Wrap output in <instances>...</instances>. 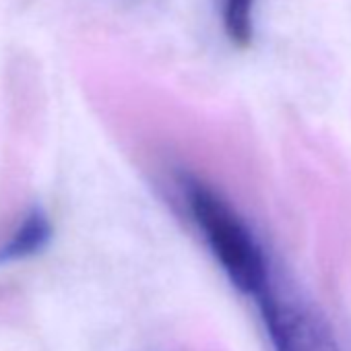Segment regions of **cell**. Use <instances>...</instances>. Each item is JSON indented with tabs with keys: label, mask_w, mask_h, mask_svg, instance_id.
Instances as JSON below:
<instances>
[{
	"label": "cell",
	"mask_w": 351,
	"mask_h": 351,
	"mask_svg": "<svg viewBox=\"0 0 351 351\" xmlns=\"http://www.w3.org/2000/svg\"><path fill=\"white\" fill-rule=\"evenodd\" d=\"M178 189L195 228L232 287L246 298H261L275 281L267 250L250 223L195 173H180Z\"/></svg>",
	"instance_id": "obj_1"
},
{
	"label": "cell",
	"mask_w": 351,
	"mask_h": 351,
	"mask_svg": "<svg viewBox=\"0 0 351 351\" xmlns=\"http://www.w3.org/2000/svg\"><path fill=\"white\" fill-rule=\"evenodd\" d=\"M254 302L273 351H341L324 316L295 293L273 283Z\"/></svg>",
	"instance_id": "obj_2"
},
{
	"label": "cell",
	"mask_w": 351,
	"mask_h": 351,
	"mask_svg": "<svg viewBox=\"0 0 351 351\" xmlns=\"http://www.w3.org/2000/svg\"><path fill=\"white\" fill-rule=\"evenodd\" d=\"M52 228L48 217L42 211L29 213L17 228V232L9 238V242L0 248V263H15L32 254H38L48 244Z\"/></svg>",
	"instance_id": "obj_3"
},
{
	"label": "cell",
	"mask_w": 351,
	"mask_h": 351,
	"mask_svg": "<svg viewBox=\"0 0 351 351\" xmlns=\"http://www.w3.org/2000/svg\"><path fill=\"white\" fill-rule=\"evenodd\" d=\"M221 25L236 48H248L254 40L256 0H219Z\"/></svg>",
	"instance_id": "obj_4"
}]
</instances>
